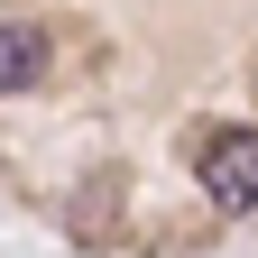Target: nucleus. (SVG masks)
<instances>
[{
	"label": "nucleus",
	"instance_id": "1",
	"mask_svg": "<svg viewBox=\"0 0 258 258\" xmlns=\"http://www.w3.org/2000/svg\"><path fill=\"white\" fill-rule=\"evenodd\" d=\"M203 194H212V212H258V129L203 139Z\"/></svg>",
	"mask_w": 258,
	"mask_h": 258
},
{
	"label": "nucleus",
	"instance_id": "2",
	"mask_svg": "<svg viewBox=\"0 0 258 258\" xmlns=\"http://www.w3.org/2000/svg\"><path fill=\"white\" fill-rule=\"evenodd\" d=\"M37 74H46V28L0 19V92H28Z\"/></svg>",
	"mask_w": 258,
	"mask_h": 258
}]
</instances>
